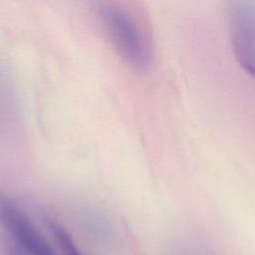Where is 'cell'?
<instances>
[{
  "instance_id": "6da1fadb",
  "label": "cell",
  "mask_w": 255,
  "mask_h": 255,
  "mask_svg": "<svg viewBox=\"0 0 255 255\" xmlns=\"http://www.w3.org/2000/svg\"><path fill=\"white\" fill-rule=\"evenodd\" d=\"M101 25L123 60L135 70H146L152 61L149 40L131 13L117 3H104L98 10Z\"/></svg>"
},
{
  "instance_id": "7a4b0ae2",
  "label": "cell",
  "mask_w": 255,
  "mask_h": 255,
  "mask_svg": "<svg viewBox=\"0 0 255 255\" xmlns=\"http://www.w3.org/2000/svg\"><path fill=\"white\" fill-rule=\"evenodd\" d=\"M227 17L235 58L248 74L255 77V1H231Z\"/></svg>"
},
{
  "instance_id": "3957f363",
  "label": "cell",
  "mask_w": 255,
  "mask_h": 255,
  "mask_svg": "<svg viewBox=\"0 0 255 255\" xmlns=\"http://www.w3.org/2000/svg\"><path fill=\"white\" fill-rule=\"evenodd\" d=\"M0 224L31 255H57L29 216L2 191H0Z\"/></svg>"
},
{
  "instance_id": "277c9868",
  "label": "cell",
  "mask_w": 255,
  "mask_h": 255,
  "mask_svg": "<svg viewBox=\"0 0 255 255\" xmlns=\"http://www.w3.org/2000/svg\"><path fill=\"white\" fill-rule=\"evenodd\" d=\"M48 224L56 242L62 250L63 255H83L63 226L52 220L49 221Z\"/></svg>"
}]
</instances>
